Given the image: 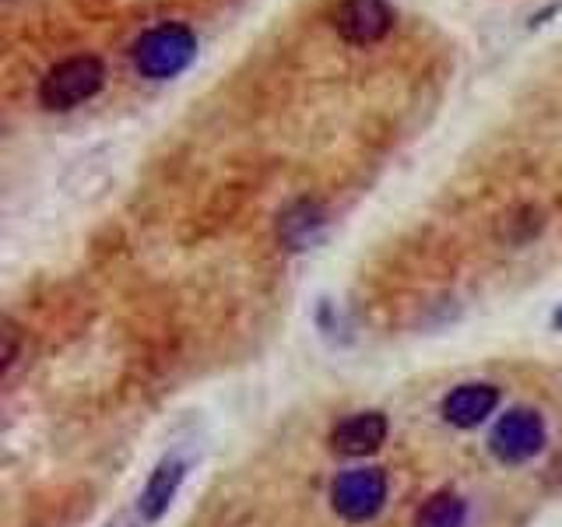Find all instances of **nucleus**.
Listing matches in <instances>:
<instances>
[{
	"mask_svg": "<svg viewBox=\"0 0 562 527\" xmlns=\"http://www.w3.org/2000/svg\"><path fill=\"white\" fill-rule=\"evenodd\" d=\"M193 57H198V35L176 22L148 29L134 43V67L151 81H169L183 75Z\"/></svg>",
	"mask_w": 562,
	"mask_h": 527,
	"instance_id": "nucleus-1",
	"label": "nucleus"
},
{
	"mask_svg": "<svg viewBox=\"0 0 562 527\" xmlns=\"http://www.w3.org/2000/svg\"><path fill=\"white\" fill-rule=\"evenodd\" d=\"M102 81H105V70H102L99 57H92V53H85V57H67L46 70V78L40 81V102L46 110L67 113V110H75V105L92 99L102 88Z\"/></svg>",
	"mask_w": 562,
	"mask_h": 527,
	"instance_id": "nucleus-2",
	"label": "nucleus"
},
{
	"mask_svg": "<svg viewBox=\"0 0 562 527\" xmlns=\"http://www.w3.org/2000/svg\"><path fill=\"white\" fill-rule=\"evenodd\" d=\"M386 503V474L380 468H351L341 471L330 485V506L334 514L351 520V524H366L373 520Z\"/></svg>",
	"mask_w": 562,
	"mask_h": 527,
	"instance_id": "nucleus-3",
	"label": "nucleus"
},
{
	"mask_svg": "<svg viewBox=\"0 0 562 527\" xmlns=\"http://www.w3.org/2000/svg\"><path fill=\"white\" fill-rule=\"evenodd\" d=\"M492 453L503 464H524L544 447V422L531 408H509L488 436Z\"/></svg>",
	"mask_w": 562,
	"mask_h": 527,
	"instance_id": "nucleus-4",
	"label": "nucleus"
},
{
	"mask_svg": "<svg viewBox=\"0 0 562 527\" xmlns=\"http://www.w3.org/2000/svg\"><path fill=\"white\" fill-rule=\"evenodd\" d=\"M334 29L351 46H373L394 29V8L386 0H341Z\"/></svg>",
	"mask_w": 562,
	"mask_h": 527,
	"instance_id": "nucleus-5",
	"label": "nucleus"
},
{
	"mask_svg": "<svg viewBox=\"0 0 562 527\" xmlns=\"http://www.w3.org/2000/svg\"><path fill=\"white\" fill-rule=\"evenodd\" d=\"M386 439V415L383 412H359L330 429V447L345 457H366L383 447Z\"/></svg>",
	"mask_w": 562,
	"mask_h": 527,
	"instance_id": "nucleus-6",
	"label": "nucleus"
},
{
	"mask_svg": "<svg viewBox=\"0 0 562 527\" xmlns=\"http://www.w3.org/2000/svg\"><path fill=\"white\" fill-rule=\"evenodd\" d=\"M499 404V391L492 383H461L443 397V418L457 429H474Z\"/></svg>",
	"mask_w": 562,
	"mask_h": 527,
	"instance_id": "nucleus-7",
	"label": "nucleus"
},
{
	"mask_svg": "<svg viewBox=\"0 0 562 527\" xmlns=\"http://www.w3.org/2000/svg\"><path fill=\"white\" fill-rule=\"evenodd\" d=\"M183 479H187V461H180V457H166V461L151 471L145 492L137 496L140 524H155L158 517L166 514L169 503L176 500V492H180Z\"/></svg>",
	"mask_w": 562,
	"mask_h": 527,
	"instance_id": "nucleus-8",
	"label": "nucleus"
},
{
	"mask_svg": "<svg viewBox=\"0 0 562 527\" xmlns=\"http://www.w3.org/2000/svg\"><path fill=\"white\" fill-rule=\"evenodd\" d=\"M327 211L316 201H295L278 222V236L289 250H306V246L324 233Z\"/></svg>",
	"mask_w": 562,
	"mask_h": 527,
	"instance_id": "nucleus-9",
	"label": "nucleus"
},
{
	"mask_svg": "<svg viewBox=\"0 0 562 527\" xmlns=\"http://www.w3.org/2000/svg\"><path fill=\"white\" fill-rule=\"evenodd\" d=\"M468 503L457 492H436V496L418 509V527H464Z\"/></svg>",
	"mask_w": 562,
	"mask_h": 527,
	"instance_id": "nucleus-10",
	"label": "nucleus"
},
{
	"mask_svg": "<svg viewBox=\"0 0 562 527\" xmlns=\"http://www.w3.org/2000/svg\"><path fill=\"white\" fill-rule=\"evenodd\" d=\"M14 356H18V338H14V327L8 324V327H4V359H0V369H4V373L11 369Z\"/></svg>",
	"mask_w": 562,
	"mask_h": 527,
	"instance_id": "nucleus-11",
	"label": "nucleus"
},
{
	"mask_svg": "<svg viewBox=\"0 0 562 527\" xmlns=\"http://www.w3.org/2000/svg\"><path fill=\"white\" fill-rule=\"evenodd\" d=\"M552 324H555V327H562V310H559V313L552 316Z\"/></svg>",
	"mask_w": 562,
	"mask_h": 527,
	"instance_id": "nucleus-12",
	"label": "nucleus"
}]
</instances>
